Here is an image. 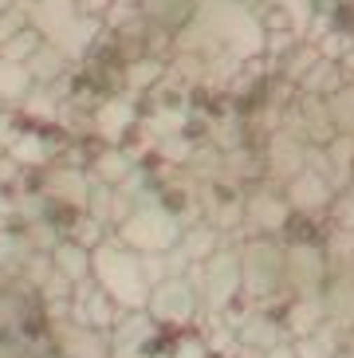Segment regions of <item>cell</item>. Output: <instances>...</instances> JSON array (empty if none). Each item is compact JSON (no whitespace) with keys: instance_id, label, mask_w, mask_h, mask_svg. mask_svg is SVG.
<instances>
[{"instance_id":"obj_1","label":"cell","mask_w":354,"mask_h":358,"mask_svg":"<svg viewBox=\"0 0 354 358\" xmlns=\"http://www.w3.org/2000/svg\"><path fill=\"white\" fill-rule=\"evenodd\" d=\"M268 43V28L252 8H244L240 0H201L197 16L181 32V48L193 55H236L240 64L252 55H264Z\"/></svg>"},{"instance_id":"obj_2","label":"cell","mask_w":354,"mask_h":358,"mask_svg":"<svg viewBox=\"0 0 354 358\" xmlns=\"http://www.w3.org/2000/svg\"><path fill=\"white\" fill-rule=\"evenodd\" d=\"M264 162H268V173L276 181H288L295 178V173H303L307 169V138L292 134V130H276V134L268 138V150H264Z\"/></svg>"},{"instance_id":"obj_3","label":"cell","mask_w":354,"mask_h":358,"mask_svg":"<svg viewBox=\"0 0 354 358\" xmlns=\"http://www.w3.org/2000/svg\"><path fill=\"white\" fill-rule=\"evenodd\" d=\"M283 197H288L292 209L319 213V209H327V205L334 201V185H331V178L319 173V169H303V173H295V178L288 181Z\"/></svg>"},{"instance_id":"obj_4","label":"cell","mask_w":354,"mask_h":358,"mask_svg":"<svg viewBox=\"0 0 354 358\" xmlns=\"http://www.w3.org/2000/svg\"><path fill=\"white\" fill-rule=\"evenodd\" d=\"M295 118H299V127H303V138L315 142V146H327V142L339 134V130H334V118H331V106H327L323 95L299 91V99H295Z\"/></svg>"},{"instance_id":"obj_5","label":"cell","mask_w":354,"mask_h":358,"mask_svg":"<svg viewBox=\"0 0 354 358\" xmlns=\"http://www.w3.org/2000/svg\"><path fill=\"white\" fill-rule=\"evenodd\" d=\"M288 197H280V193H271V189H256L248 197V221L256 224L260 232H276L283 229V221H288Z\"/></svg>"},{"instance_id":"obj_6","label":"cell","mask_w":354,"mask_h":358,"mask_svg":"<svg viewBox=\"0 0 354 358\" xmlns=\"http://www.w3.org/2000/svg\"><path fill=\"white\" fill-rule=\"evenodd\" d=\"M343 83H346L343 64H339V59H327V55H319V59H315V67H311L307 75H303L299 91H307V95H323V99H331Z\"/></svg>"},{"instance_id":"obj_7","label":"cell","mask_w":354,"mask_h":358,"mask_svg":"<svg viewBox=\"0 0 354 358\" xmlns=\"http://www.w3.org/2000/svg\"><path fill=\"white\" fill-rule=\"evenodd\" d=\"M323 150H327V166H331V181L346 185L354 173V134H334Z\"/></svg>"},{"instance_id":"obj_8","label":"cell","mask_w":354,"mask_h":358,"mask_svg":"<svg viewBox=\"0 0 354 358\" xmlns=\"http://www.w3.org/2000/svg\"><path fill=\"white\" fill-rule=\"evenodd\" d=\"M315 59H319V43H307V40H303V43H295L292 52L280 59V75L288 79V83L299 87V83H303V75L315 67Z\"/></svg>"},{"instance_id":"obj_9","label":"cell","mask_w":354,"mask_h":358,"mask_svg":"<svg viewBox=\"0 0 354 358\" xmlns=\"http://www.w3.org/2000/svg\"><path fill=\"white\" fill-rule=\"evenodd\" d=\"M327 106H331L334 130H339V134H354V83L339 87V91L327 99Z\"/></svg>"},{"instance_id":"obj_10","label":"cell","mask_w":354,"mask_h":358,"mask_svg":"<svg viewBox=\"0 0 354 358\" xmlns=\"http://www.w3.org/2000/svg\"><path fill=\"white\" fill-rule=\"evenodd\" d=\"M339 221L346 229H354V193H343V201H339Z\"/></svg>"},{"instance_id":"obj_11","label":"cell","mask_w":354,"mask_h":358,"mask_svg":"<svg viewBox=\"0 0 354 358\" xmlns=\"http://www.w3.org/2000/svg\"><path fill=\"white\" fill-rule=\"evenodd\" d=\"M339 64H343V75H346V83H354V48H351V52L343 55V59H339Z\"/></svg>"}]
</instances>
